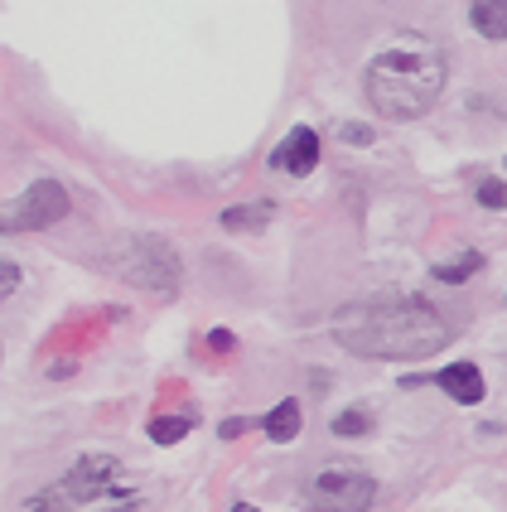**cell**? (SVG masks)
<instances>
[{
  "instance_id": "cell-1",
  "label": "cell",
  "mask_w": 507,
  "mask_h": 512,
  "mask_svg": "<svg viewBox=\"0 0 507 512\" xmlns=\"http://www.w3.org/2000/svg\"><path fill=\"white\" fill-rule=\"evenodd\" d=\"M334 343L358 358H401L416 363L450 343L445 314L425 300H363L334 314Z\"/></svg>"
},
{
  "instance_id": "cell-2",
  "label": "cell",
  "mask_w": 507,
  "mask_h": 512,
  "mask_svg": "<svg viewBox=\"0 0 507 512\" xmlns=\"http://www.w3.org/2000/svg\"><path fill=\"white\" fill-rule=\"evenodd\" d=\"M363 87L387 121H416L445 92V54L425 34H396L372 54Z\"/></svg>"
},
{
  "instance_id": "cell-3",
  "label": "cell",
  "mask_w": 507,
  "mask_h": 512,
  "mask_svg": "<svg viewBox=\"0 0 507 512\" xmlns=\"http://www.w3.org/2000/svg\"><path fill=\"white\" fill-rule=\"evenodd\" d=\"M29 512H145V488L121 459L83 455L58 484L29 498Z\"/></svg>"
},
{
  "instance_id": "cell-4",
  "label": "cell",
  "mask_w": 507,
  "mask_h": 512,
  "mask_svg": "<svg viewBox=\"0 0 507 512\" xmlns=\"http://www.w3.org/2000/svg\"><path fill=\"white\" fill-rule=\"evenodd\" d=\"M121 247L126 252H116V271L131 285L160 290V295H169L179 285V256L169 252V242H160V237H131Z\"/></svg>"
},
{
  "instance_id": "cell-5",
  "label": "cell",
  "mask_w": 507,
  "mask_h": 512,
  "mask_svg": "<svg viewBox=\"0 0 507 512\" xmlns=\"http://www.w3.org/2000/svg\"><path fill=\"white\" fill-rule=\"evenodd\" d=\"M68 213V189L58 179H34L20 199L0 203V232H39L54 228Z\"/></svg>"
},
{
  "instance_id": "cell-6",
  "label": "cell",
  "mask_w": 507,
  "mask_h": 512,
  "mask_svg": "<svg viewBox=\"0 0 507 512\" xmlns=\"http://www.w3.org/2000/svg\"><path fill=\"white\" fill-rule=\"evenodd\" d=\"M377 498V484L363 469H324L310 484V512H367Z\"/></svg>"
},
{
  "instance_id": "cell-7",
  "label": "cell",
  "mask_w": 507,
  "mask_h": 512,
  "mask_svg": "<svg viewBox=\"0 0 507 512\" xmlns=\"http://www.w3.org/2000/svg\"><path fill=\"white\" fill-rule=\"evenodd\" d=\"M271 165L281 174H314V165H319V136H314L310 126H295L290 136H285L276 150H271Z\"/></svg>"
},
{
  "instance_id": "cell-8",
  "label": "cell",
  "mask_w": 507,
  "mask_h": 512,
  "mask_svg": "<svg viewBox=\"0 0 507 512\" xmlns=\"http://www.w3.org/2000/svg\"><path fill=\"white\" fill-rule=\"evenodd\" d=\"M435 382H440L459 406H479L483 401V372L474 368V363H454V368H445Z\"/></svg>"
},
{
  "instance_id": "cell-9",
  "label": "cell",
  "mask_w": 507,
  "mask_h": 512,
  "mask_svg": "<svg viewBox=\"0 0 507 512\" xmlns=\"http://www.w3.org/2000/svg\"><path fill=\"white\" fill-rule=\"evenodd\" d=\"M469 20L483 39H507V0H474Z\"/></svg>"
},
{
  "instance_id": "cell-10",
  "label": "cell",
  "mask_w": 507,
  "mask_h": 512,
  "mask_svg": "<svg viewBox=\"0 0 507 512\" xmlns=\"http://www.w3.org/2000/svg\"><path fill=\"white\" fill-rule=\"evenodd\" d=\"M300 421H305V416H300V401L290 397V401H281L266 421H261V430H266L276 445H285V440H295V435H300Z\"/></svg>"
},
{
  "instance_id": "cell-11",
  "label": "cell",
  "mask_w": 507,
  "mask_h": 512,
  "mask_svg": "<svg viewBox=\"0 0 507 512\" xmlns=\"http://www.w3.org/2000/svg\"><path fill=\"white\" fill-rule=\"evenodd\" d=\"M271 218V203H242V208H227L223 213V228L242 232V228H266Z\"/></svg>"
},
{
  "instance_id": "cell-12",
  "label": "cell",
  "mask_w": 507,
  "mask_h": 512,
  "mask_svg": "<svg viewBox=\"0 0 507 512\" xmlns=\"http://www.w3.org/2000/svg\"><path fill=\"white\" fill-rule=\"evenodd\" d=\"M194 430V416H155L150 421V440L155 445H174V440H184Z\"/></svg>"
},
{
  "instance_id": "cell-13",
  "label": "cell",
  "mask_w": 507,
  "mask_h": 512,
  "mask_svg": "<svg viewBox=\"0 0 507 512\" xmlns=\"http://www.w3.org/2000/svg\"><path fill=\"white\" fill-rule=\"evenodd\" d=\"M483 266V256L479 252H464L459 256V261H445V266H435V281H469V276H474V271H479Z\"/></svg>"
},
{
  "instance_id": "cell-14",
  "label": "cell",
  "mask_w": 507,
  "mask_h": 512,
  "mask_svg": "<svg viewBox=\"0 0 507 512\" xmlns=\"http://www.w3.org/2000/svg\"><path fill=\"white\" fill-rule=\"evenodd\" d=\"M367 426H372V416H367L363 406H353V411L334 416V435H363Z\"/></svg>"
},
{
  "instance_id": "cell-15",
  "label": "cell",
  "mask_w": 507,
  "mask_h": 512,
  "mask_svg": "<svg viewBox=\"0 0 507 512\" xmlns=\"http://www.w3.org/2000/svg\"><path fill=\"white\" fill-rule=\"evenodd\" d=\"M479 203L483 208H507V184H498V179L479 184Z\"/></svg>"
},
{
  "instance_id": "cell-16",
  "label": "cell",
  "mask_w": 507,
  "mask_h": 512,
  "mask_svg": "<svg viewBox=\"0 0 507 512\" xmlns=\"http://www.w3.org/2000/svg\"><path fill=\"white\" fill-rule=\"evenodd\" d=\"M338 136H343L348 145H367V141H372V131H367L363 121H343V126H338Z\"/></svg>"
},
{
  "instance_id": "cell-17",
  "label": "cell",
  "mask_w": 507,
  "mask_h": 512,
  "mask_svg": "<svg viewBox=\"0 0 507 512\" xmlns=\"http://www.w3.org/2000/svg\"><path fill=\"white\" fill-rule=\"evenodd\" d=\"M10 290H20V271L10 261H0V305L10 300Z\"/></svg>"
},
{
  "instance_id": "cell-18",
  "label": "cell",
  "mask_w": 507,
  "mask_h": 512,
  "mask_svg": "<svg viewBox=\"0 0 507 512\" xmlns=\"http://www.w3.org/2000/svg\"><path fill=\"white\" fill-rule=\"evenodd\" d=\"M242 430H247V421H227V426H223V440H232V435H242Z\"/></svg>"
},
{
  "instance_id": "cell-19",
  "label": "cell",
  "mask_w": 507,
  "mask_h": 512,
  "mask_svg": "<svg viewBox=\"0 0 507 512\" xmlns=\"http://www.w3.org/2000/svg\"><path fill=\"white\" fill-rule=\"evenodd\" d=\"M232 512H261V508H247V503H237V508H232Z\"/></svg>"
}]
</instances>
